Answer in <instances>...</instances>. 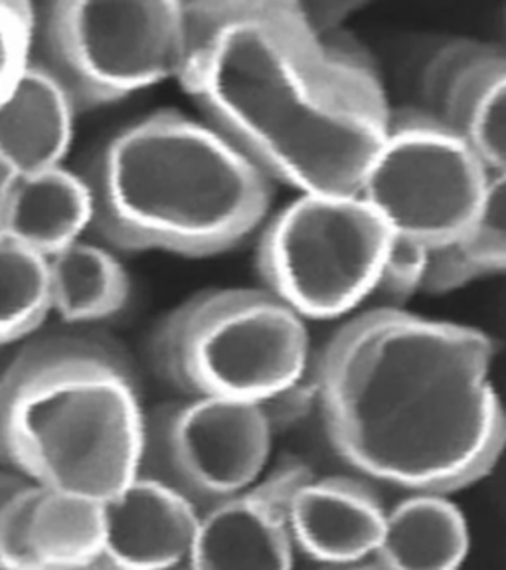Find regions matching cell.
Listing matches in <instances>:
<instances>
[{"label":"cell","instance_id":"obj_4","mask_svg":"<svg viewBox=\"0 0 506 570\" xmlns=\"http://www.w3.org/2000/svg\"><path fill=\"white\" fill-rule=\"evenodd\" d=\"M142 426L137 373L107 338H40L0 374V460L46 490L113 498L135 480Z\"/></svg>","mask_w":506,"mask_h":570},{"label":"cell","instance_id":"obj_19","mask_svg":"<svg viewBox=\"0 0 506 570\" xmlns=\"http://www.w3.org/2000/svg\"><path fill=\"white\" fill-rule=\"evenodd\" d=\"M505 175H495L472 223L452 240L427 248L424 294H449L505 272Z\"/></svg>","mask_w":506,"mask_h":570},{"label":"cell","instance_id":"obj_1","mask_svg":"<svg viewBox=\"0 0 506 570\" xmlns=\"http://www.w3.org/2000/svg\"><path fill=\"white\" fill-rule=\"evenodd\" d=\"M180 86L202 119L276 185L299 195H356L391 107L360 42L319 36L297 2H187Z\"/></svg>","mask_w":506,"mask_h":570},{"label":"cell","instance_id":"obj_15","mask_svg":"<svg viewBox=\"0 0 506 570\" xmlns=\"http://www.w3.org/2000/svg\"><path fill=\"white\" fill-rule=\"evenodd\" d=\"M78 109L38 63L0 106V160L14 177L62 167L73 141Z\"/></svg>","mask_w":506,"mask_h":570},{"label":"cell","instance_id":"obj_9","mask_svg":"<svg viewBox=\"0 0 506 570\" xmlns=\"http://www.w3.org/2000/svg\"><path fill=\"white\" fill-rule=\"evenodd\" d=\"M274 434L259 404L185 396L145 410L135 478L177 493L200 515L264 478Z\"/></svg>","mask_w":506,"mask_h":570},{"label":"cell","instance_id":"obj_13","mask_svg":"<svg viewBox=\"0 0 506 570\" xmlns=\"http://www.w3.org/2000/svg\"><path fill=\"white\" fill-rule=\"evenodd\" d=\"M198 511L152 481L135 478L101 503L103 541L93 570H172L187 564Z\"/></svg>","mask_w":506,"mask_h":570},{"label":"cell","instance_id":"obj_3","mask_svg":"<svg viewBox=\"0 0 506 570\" xmlns=\"http://www.w3.org/2000/svg\"><path fill=\"white\" fill-rule=\"evenodd\" d=\"M91 232L121 252L214 256L269 216L276 183L212 125L159 109L119 127L81 173Z\"/></svg>","mask_w":506,"mask_h":570},{"label":"cell","instance_id":"obj_17","mask_svg":"<svg viewBox=\"0 0 506 570\" xmlns=\"http://www.w3.org/2000/svg\"><path fill=\"white\" fill-rule=\"evenodd\" d=\"M467 552L462 509L439 493H409L386 509L374 559L386 570H459Z\"/></svg>","mask_w":506,"mask_h":570},{"label":"cell","instance_id":"obj_26","mask_svg":"<svg viewBox=\"0 0 506 570\" xmlns=\"http://www.w3.org/2000/svg\"><path fill=\"white\" fill-rule=\"evenodd\" d=\"M12 178H14V175L0 160V218H2V208H4V200H7V195H9L10 185H12Z\"/></svg>","mask_w":506,"mask_h":570},{"label":"cell","instance_id":"obj_24","mask_svg":"<svg viewBox=\"0 0 506 570\" xmlns=\"http://www.w3.org/2000/svg\"><path fill=\"white\" fill-rule=\"evenodd\" d=\"M22 481H24V478H20L18 473L0 472V508L14 493V490H17Z\"/></svg>","mask_w":506,"mask_h":570},{"label":"cell","instance_id":"obj_18","mask_svg":"<svg viewBox=\"0 0 506 570\" xmlns=\"http://www.w3.org/2000/svg\"><path fill=\"white\" fill-rule=\"evenodd\" d=\"M48 262L50 309L68 325H93L121 315L133 294L113 248L81 238Z\"/></svg>","mask_w":506,"mask_h":570},{"label":"cell","instance_id":"obj_5","mask_svg":"<svg viewBox=\"0 0 506 570\" xmlns=\"http://www.w3.org/2000/svg\"><path fill=\"white\" fill-rule=\"evenodd\" d=\"M151 356L185 396L259 404L274 430L317 402L307 321L264 287L192 295L157 325Z\"/></svg>","mask_w":506,"mask_h":570},{"label":"cell","instance_id":"obj_14","mask_svg":"<svg viewBox=\"0 0 506 570\" xmlns=\"http://www.w3.org/2000/svg\"><path fill=\"white\" fill-rule=\"evenodd\" d=\"M383 499L368 481L350 475L309 478L295 488L287 523L295 551L329 564L373 559L384 531Z\"/></svg>","mask_w":506,"mask_h":570},{"label":"cell","instance_id":"obj_21","mask_svg":"<svg viewBox=\"0 0 506 570\" xmlns=\"http://www.w3.org/2000/svg\"><path fill=\"white\" fill-rule=\"evenodd\" d=\"M36 17L34 4L0 0V106L32 66Z\"/></svg>","mask_w":506,"mask_h":570},{"label":"cell","instance_id":"obj_12","mask_svg":"<svg viewBox=\"0 0 506 570\" xmlns=\"http://www.w3.org/2000/svg\"><path fill=\"white\" fill-rule=\"evenodd\" d=\"M101 503L24 480L0 508V570H93Z\"/></svg>","mask_w":506,"mask_h":570},{"label":"cell","instance_id":"obj_2","mask_svg":"<svg viewBox=\"0 0 506 570\" xmlns=\"http://www.w3.org/2000/svg\"><path fill=\"white\" fill-rule=\"evenodd\" d=\"M495 355L469 325L396 307L356 313L315 365L330 444L360 475L409 493L469 488L505 445Z\"/></svg>","mask_w":506,"mask_h":570},{"label":"cell","instance_id":"obj_7","mask_svg":"<svg viewBox=\"0 0 506 570\" xmlns=\"http://www.w3.org/2000/svg\"><path fill=\"white\" fill-rule=\"evenodd\" d=\"M391 234L358 195H299L261 226L264 289L302 320H337L373 299Z\"/></svg>","mask_w":506,"mask_h":570},{"label":"cell","instance_id":"obj_10","mask_svg":"<svg viewBox=\"0 0 506 570\" xmlns=\"http://www.w3.org/2000/svg\"><path fill=\"white\" fill-rule=\"evenodd\" d=\"M419 109L472 149L485 169L505 175V48L454 38L429 56Z\"/></svg>","mask_w":506,"mask_h":570},{"label":"cell","instance_id":"obj_11","mask_svg":"<svg viewBox=\"0 0 506 570\" xmlns=\"http://www.w3.org/2000/svg\"><path fill=\"white\" fill-rule=\"evenodd\" d=\"M311 470L287 460L249 490L198 515L188 557L192 570H294L295 547L287 508Z\"/></svg>","mask_w":506,"mask_h":570},{"label":"cell","instance_id":"obj_20","mask_svg":"<svg viewBox=\"0 0 506 570\" xmlns=\"http://www.w3.org/2000/svg\"><path fill=\"white\" fill-rule=\"evenodd\" d=\"M48 315V262L0 236V348L30 337Z\"/></svg>","mask_w":506,"mask_h":570},{"label":"cell","instance_id":"obj_22","mask_svg":"<svg viewBox=\"0 0 506 570\" xmlns=\"http://www.w3.org/2000/svg\"><path fill=\"white\" fill-rule=\"evenodd\" d=\"M427 269V248L418 242L391 236L376 277L373 297L386 302L378 307H396L419 294Z\"/></svg>","mask_w":506,"mask_h":570},{"label":"cell","instance_id":"obj_25","mask_svg":"<svg viewBox=\"0 0 506 570\" xmlns=\"http://www.w3.org/2000/svg\"><path fill=\"white\" fill-rule=\"evenodd\" d=\"M323 570H386L376 559H365V561L347 562V564H329Z\"/></svg>","mask_w":506,"mask_h":570},{"label":"cell","instance_id":"obj_16","mask_svg":"<svg viewBox=\"0 0 506 570\" xmlns=\"http://www.w3.org/2000/svg\"><path fill=\"white\" fill-rule=\"evenodd\" d=\"M93 206L81 173L56 167L12 178L0 236L48 259L91 232Z\"/></svg>","mask_w":506,"mask_h":570},{"label":"cell","instance_id":"obj_27","mask_svg":"<svg viewBox=\"0 0 506 570\" xmlns=\"http://www.w3.org/2000/svg\"><path fill=\"white\" fill-rule=\"evenodd\" d=\"M172 570H192V569H190V567H188V564H182V567H177V569H172Z\"/></svg>","mask_w":506,"mask_h":570},{"label":"cell","instance_id":"obj_8","mask_svg":"<svg viewBox=\"0 0 506 570\" xmlns=\"http://www.w3.org/2000/svg\"><path fill=\"white\" fill-rule=\"evenodd\" d=\"M493 173L419 107L391 109L356 195L391 236L436 248L472 223Z\"/></svg>","mask_w":506,"mask_h":570},{"label":"cell","instance_id":"obj_6","mask_svg":"<svg viewBox=\"0 0 506 570\" xmlns=\"http://www.w3.org/2000/svg\"><path fill=\"white\" fill-rule=\"evenodd\" d=\"M36 10L32 62L78 114L178 80L187 62V2L60 0Z\"/></svg>","mask_w":506,"mask_h":570},{"label":"cell","instance_id":"obj_23","mask_svg":"<svg viewBox=\"0 0 506 570\" xmlns=\"http://www.w3.org/2000/svg\"><path fill=\"white\" fill-rule=\"evenodd\" d=\"M302 20L315 35L329 36L343 30V22L353 17L363 4L356 2H297Z\"/></svg>","mask_w":506,"mask_h":570}]
</instances>
